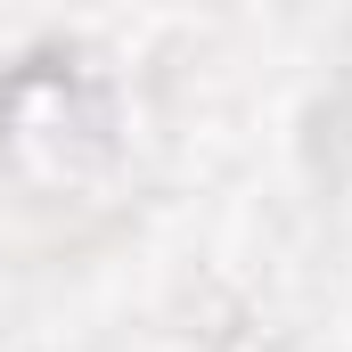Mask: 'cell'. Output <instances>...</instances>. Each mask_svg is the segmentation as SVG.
<instances>
[{
  "instance_id": "1",
  "label": "cell",
  "mask_w": 352,
  "mask_h": 352,
  "mask_svg": "<svg viewBox=\"0 0 352 352\" xmlns=\"http://www.w3.org/2000/svg\"><path fill=\"white\" fill-rule=\"evenodd\" d=\"M107 156H115V123H107V90L90 74L25 66L0 90V164L25 173L33 188H58Z\"/></svg>"
}]
</instances>
